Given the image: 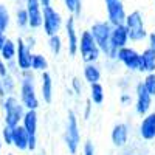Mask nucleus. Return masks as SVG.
Wrapping results in <instances>:
<instances>
[{"instance_id":"1","label":"nucleus","mask_w":155,"mask_h":155,"mask_svg":"<svg viewBox=\"0 0 155 155\" xmlns=\"http://www.w3.org/2000/svg\"><path fill=\"white\" fill-rule=\"evenodd\" d=\"M17 98L22 102L25 110H37L41 107V98H39L37 85H36V74L33 70L20 71L17 76Z\"/></svg>"},{"instance_id":"2","label":"nucleus","mask_w":155,"mask_h":155,"mask_svg":"<svg viewBox=\"0 0 155 155\" xmlns=\"http://www.w3.org/2000/svg\"><path fill=\"white\" fill-rule=\"evenodd\" d=\"M124 27L129 34V42L138 44L146 41L147 37V28L144 22V14L140 9H134L130 12H127V16L124 19Z\"/></svg>"},{"instance_id":"3","label":"nucleus","mask_w":155,"mask_h":155,"mask_svg":"<svg viewBox=\"0 0 155 155\" xmlns=\"http://www.w3.org/2000/svg\"><path fill=\"white\" fill-rule=\"evenodd\" d=\"M81 127L78 115L73 110H68L67 121H65V130H64V143L70 155H76L81 149Z\"/></svg>"},{"instance_id":"4","label":"nucleus","mask_w":155,"mask_h":155,"mask_svg":"<svg viewBox=\"0 0 155 155\" xmlns=\"http://www.w3.org/2000/svg\"><path fill=\"white\" fill-rule=\"evenodd\" d=\"M0 109L3 113V126L14 127L20 124L22 116L25 113V107L19 101L17 95H6L3 99H0Z\"/></svg>"},{"instance_id":"5","label":"nucleus","mask_w":155,"mask_h":155,"mask_svg":"<svg viewBox=\"0 0 155 155\" xmlns=\"http://www.w3.org/2000/svg\"><path fill=\"white\" fill-rule=\"evenodd\" d=\"M78 54L81 56L84 64L88 62H98L101 59V50L98 48L95 39L88 30H82L79 33V39H78Z\"/></svg>"},{"instance_id":"6","label":"nucleus","mask_w":155,"mask_h":155,"mask_svg":"<svg viewBox=\"0 0 155 155\" xmlns=\"http://www.w3.org/2000/svg\"><path fill=\"white\" fill-rule=\"evenodd\" d=\"M88 31L92 33L95 42L98 48L101 50L102 56H109L110 53V31H112V25L104 19V20H95L90 25Z\"/></svg>"},{"instance_id":"7","label":"nucleus","mask_w":155,"mask_h":155,"mask_svg":"<svg viewBox=\"0 0 155 155\" xmlns=\"http://www.w3.org/2000/svg\"><path fill=\"white\" fill-rule=\"evenodd\" d=\"M64 16L61 14V11H58L53 5L51 6H45L42 8V27L41 30L44 31V34L53 36V34H61L62 27H64Z\"/></svg>"},{"instance_id":"8","label":"nucleus","mask_w":155,"mask_h":155,"mask_svg":"<svg viewBox=\"0 0 155 155\" xmlns=\"http://www.w3.org/2000/svg\"><path fill=\"white\" fill-rule=\"evenodd\" d=\"M20 124L23 129L28 132L30 140H28V150L34 152L37 149V127H39V113L37 110H25Z\"/></svg>"},{"instance_id":"9","label":"nucleus","mask_w":155,"mask_h":155,"mask_svg":"<svg viewBox=\"0 0 155 155\" xmlns=\"http://www.w3.org/2000/svg\"><path fill=\"white\" fill-rule=\"evenodd\" d=\"M76 17L68 16L64 20V27L62 31L65 34V41L64 44L67 45L68 54L70 56H76L78 54V39H79V31H78V23H76Z\"/></svg>"},{"instance_id":"10","label":"nucleus","mask_w":155,"mask_h":155,"mask_svg":"<svg viewBox=\"0 0 155 155\" xmlns=\"http://www.w3.org/2000/svg\"><path fill=\"white\" fill-rule=\"evenodd\" d=\"M152 102H153V96L144 88L143 82L138 81L135 84V98H134V109H135V113L143 116L146 113L150 112L152 109Z\"/></svg>"},{"instance_id":"11","label":"nucleus","mask_w":155,"mask_h":155,"mask_svg":"<svg viewBox=\"0 0 155 155\" xmlns=\"http://www.w3.org/2000/svg\"><path fill=\"white\" fill-rule=\"evenodd\" d=\"M129 44L130 42H129V34H127L124 23L112 27V31H110V53L106 59L116 61V51L123 47H126V45H129Z\"/></svg>"},{"instance_id":"12","label":"nucleus","mask_w":155,"mask_h":155,"mask_svg":"<svg viewBox=\"0 0 155 155\" xmlns=\"http://www.w3.org/2000/svg\"><path fill=\"white\" fill-rule=\"evenodd\" d=\"M116 61L130 73H137L138 71V65H140V51L135 50L134 47H123L116 51Z\"/></svg>"},{"instance_id":"13","label":"nucleus","mask_w":155,"mask_h":155,"mask_svg":"<svg viewBox=\"0 0 155 155\" xmlns=\"http://www.w3.org/2000/svg\"><path fill=\"white\" fill-rule=\"evenodd\" d=\"M16 41V58H14V62L17 64V67L20 71H27V70H31V58H33V53L34 51L31 48L27 47V44L23 42V37L19 36Z\"/></svg>"},{"instance_id":"14","label":"nucleus","mask_w":155,"mask_h":155,"mask_svg":"<svg viewBox=\"0 0 155 155\" xmlns=\"http://www.w3.org/2000/svg\"><path fill=\"white\" fill-rule=\"evenodd\" d=\"M127 16L126 6L123 0H112V2H106V20L115 27V25L124 23V19Z\"/></svg>"},{"instance_id":"15","label":"nucleus","mask_w":155,"mask_h":155,"mask_svg":"<svg viewBox=\"0 0 155 155\" xmlns=\"http://www.w3.org/2000/svg\"><path fill=\"white\" fill-rule=\"evenodd\" d=\"M23 6L28 14V30L37 31L42 27V6L39 0H23Z\"/></svg>"},{"instance_id":"16","label":"nucleus","mask_w":155,"mask_h":155,"mask_svg":"<svg viewBox=\"0 0 155 155\" xmlns=\"http://www.w3.org/2000/svg\"><path fill=\"white\" fill-rule=\"evenodd\" d=\"M138 135L143 141H155V112H149L141 116V121L138 124Z\"/></svg>"},{"instance_id":"17","label":"nucleus","mask_w":155,"mask_h":155,"mask_svg":"<svg viewBox=\"0 0 155 155\" xmlns=\"http://www.w3.org/2000/svg\"><path fill=\"white\" fill-rule=\"evenodd\" d=\"M129 137H130V127H129L127 123H116L112 127L110 141L115 147L124 149L129 143Z\"/></svg>"},{"instance_id":"18","label":"nucleus","mask_w":155,"mask_h":155,"mask_svg":"<svg viewBox=\"0 0 155 155\" xmlns=\"http://www.w3.org/2000/svg\"><path fill=\"white\" fill-rule=\"evenodd\" d=\"M41 84H39V98L44 101L45 104H51L54 98V81L50 71H42L41 73Z\"/></svg>"},{"instance_id":"19","label":"nucleus","mask_w":155,"mask_h":155,"mask_svg":"<svg viewBox=\"0 0 155 155\" xmlns=\"http://www.w3.org/2000/svg\"><path fill=\"white\" fill-rule=\"evenodd\" d=\"M28 140H30V135L23 129L22 124H17L12 127L11 146H14L19 152H25V150H28Z\"/></svg>"},{"instance_id":"20","label":"nucleus","mask_w":155,"mask_h":155,"mask_svg":"<svg viewBox=\"0 0 155 155\" xmlns=\"http://www.w3.org/2000/svg\"><path fill=\"white\" fill-rule=\"evenodd\" d=\"M155 71V50L152 48H144L140 51V65H138V73H153Z\"/></svg>"},{"instance_id":"21","label":"nucleus","mask_w":155,"mask_h":155,"mask_svg":"<svg viewBox=\"0 0 155 155\" xmlns=\"http://www.w3.org/2000/svg\"><path fill=\"white\" fill-rule=\"evenodd\" d=\"M82 78H84V82H87L88 85L90 84H95V82H101V79H102V70L98 65V62L84 64Z\"/></svg>"},{"instance_id":"22","label":"nucleus","mask_w":155,"mask_h":155,"mask_svg":"<svg viewBox=\"0 0 155 155\" xmlns=\"http://www.w3.org/2000/svg\"><path fill=\"white\" fill-rule=\"evenodd\" d=\"M88 99L92 104L95 106H101L106 99V90L104 85L101 82H95V84H90V92H88Z\"/></svg>"},{"instance_id":"23","label":"nucleus","mask_w":155,"mask_h":155,"mask_svg":"<svg viewBox=\"0 0 155 155\" xmlns=\"http://www.w3.org/2000/svg\"><path fill=\"white\" fill-rule=\"evenodd\" d=\"M12 20H14V25L17 27L19 31L28 30V14H27V9H25L23 5H17V6H16Z\"/></svg>"},{"instance_id":"24","label":"nucleus","mask_w":155,"mask_h":155,"mask_svg":"<svg viewBox=\"0 0 155 155\" xmlns=\"http://www.w3.org/2000/svg\"><path fill=\"white\" fill-rule=\"evenodd\" d=\"M16 58V41L11 37H6L5 44L0 48V59H3L5 62H11Z\"/></svg>"},{"instance_id":"25","label":"nucleus","mask_w":155,"mask_h":155,"mask_svg":"<svg viewBox=\"0 0 155 155\" xmlns=\"http://www.w3.org/2000/svg\"><path fill=\"white\" fill-rule=\"evenodd\" d=\"M48 59L47 56H44L42 53H33L31 58V70L34 73H42V71H48Z\"/></svg>"},{"instance_id":"26","label":"nucleus","mask_w":155,"mask_h":155,"mask_svg":"<svg viewBox=\"0 0 155 155\" xmlns=\"http://www.w3.org/2000/svg\"><path fill=\"white\" fill-rule=\"evenodd\" d=\"M47 45H48V50L53 56H59L64 50V39L61 34H53V36H48V41H47Z\"/></svg>"},{"instance_id":"27","label":"nucleus","mask_w":155,"mask_h":155,"mask_svg":"<svg viewBox=\"0 0 155 155\" xmlns=\"http://www.w3.org/2000/svg\"><path fill=\"white\" fill-rule=\"evenodd\" d=\"M11 22H12V16H11V11L8 9L6 5L0 3V33H8L9 27H11Z\"/></svg>"},{"instance_id":"28","label":"nucleus","mask_w":155,"mask_h":155,"mask_svg":"<svg viewBox=\"0 0 155 155\" xmlns=\"http://www.w3.org/2000/svg\"><path fill=\"white\" fill-rule=\"evenodd\" d=\"M64 8L67 9L68 16L79 19L82 14V0H62Z\"/></svg>"},{"instance_id":"29","label":"nucleus","mask_w":155,"mask_h":155,"mask_svg":"<svg viewBox=\"0 0 155 155\" xmlns=\"http://www.w3.org/2000/svg\"><path fill=\"white\" fill-rule=\"evenodd\" d=\"M2 79V84H3V88H5V93L6 95H16L17 93V78L12 76V74H6L3 78H0Z\"/></svg>"},{"instance_id":"30","label":"nucleus","mask_w":155,"mask_h":155,"mask_svg":"<svg viewBox=\"0 0 155 155\" xmlns=\"http://www.w3.org/2000/svg\"><path fill=\"white\" fill-rule=\"evenodd\" d=\"M141 82H143V85H144V88L147 90V92L152 96H155V71L144 74V78H143V81H141Z\"/></svg>"},{"instance_id":"31","label":"nucleus","mask_w":155,"mask_h":155,"mask_svg":"<svg viewBox=\"0 0 155 155\" xmlns=\"http://www.w3.org/2000/svg\"><path fill=\"white\" fill-rule=\"evenodd\" d=\"M11 137H12V127L9 126L0 127V140L3 141V144L11 146Z\"/></svg>"},{"instance_id":"32","label":"nucleus","mask_w":155,"mask_h":155,"mask_svg":"<svg viewBox=\"0 0 155 155\" xmlns=\"http://www.w3.org/2000/svg\"><path fill=\"white\" fill-rule=\"evenodd\" d=\"M71 90H73L78 96H81L82 92H84V84H82V81H81L78 76H74L73 79H71Z\"/></svg>"},{"instance_id":"33","label":"nucleus","mask_w":155,"mask_h":155,"mask_svg":"<svg viewBox=\"0 0 155 155\" xmlns=\"http://www.w3.org/2000/svg\"><path fill=\"white\" fill-rule=\"evenodd\" d=\"M120 104L124 106V107L132 106V104H134V96H132V93H129V92H121V95H120Z\"/></svg>"},{"instance_id":"34","label":"nucleus","mask_w":155,"mask_h":155,"mask_svg":"<svg viewBox=\"0 0 155 155\" xmlns=\"http://www.w3.org/2000/svg\"><path fill=\"white\" fill-rule=\"evenodd\" d=\"M23 42L27 44L28 48H31V50L34 51V48H36V45H37V39H36L34 34H27V36H23Z\"/></svg>"},{"instance_id":"35","label":"nucleus","mask_w":155,"mask_h":155,"mask_svg":"<svg viewBox=\"0 0 155 155\" xmlns=\"http://www.w3.org/2000/svg\"><path fill=\"white\" fill-rule=\"evenodd\" d=\"M6 68H8V73L9 74H12V76H19L20 74V70H19V67H17V64L14 62V61H11V62H6Z\"/></svg>"},{"instance_id":"36","label":"nucleus","mask_w":155,"mask_h":155,"mask_svg":"<svg viewBox=\"0 0 155 155\" xmlns=\"http://www.w3.org/2000/svg\"><path fill=\"white\" fill-rule=\"evenodd\" d=\"M82 155H95V146L92 141H85L82 144Z\"/></svg>"},{"instance_id":"37","label":"nucleus","mask_w":155,"mask_h":155,"mask_svg":"<svg viewBox=\"0 0 155 155\" xmlns=\"http://www.w3.org/2000/svg\"><path fill=\"white\" fill-rule=\"evenodd\" d=\"M92 109H93L92 102H90V99H87L85 101V106H84V113H82L84 120H88L90 118V115H92Z\"/></svg>"},{"instance_id":"38","label":"nucleus","mask_w":155,"mask_h":155,"mask_svg":"<svg viewBox=\"0 0 155 155\" xmlns=\"http://www.w3.org/2000/svg\"><path fill=\"white\" fill-rule=\"evenodd\" d=\"M146 41H147V47H149V48H152V50H155V31L147 33Z\"/></svg>"},{"instance_id":"39","label":"nucleus","mask_w":155,"mask_h":155,"mask_svg":"<svg viewBox=\"0 0 155 155\" xmlns=\"http://www.w3.org/2000/svg\"><path fill=\"white\" fill-rule=\"evenodd\" d=\"M8 74V68H6V62L3 59H0V78H3Z\"/></svg>"},{"instance_id":"40","label":"nucleus","mask_w":155,"mask_h":155,"mask_svg":"<svg viewBox=\"0 0 155 155\" xmlns=\"http://www.w3.org/2000/svg\"><path fill=\"white\" fill-rule=\"evenodd\" d=\"M53 2H54V0H39V3H41L42 8H45V6H51V5H53Z\"/></svg>"},{"instance_id":"41","label":"nucleus","mask_w":155,"mask_h":155,"mask_svg":"<svg viewBox=\"0 0 155 155\" xmlns=\"http://www.w3.org/2000/svg\"><path fill=\"white\" fill-rule=\"evenodd\" d=\"M6 96V93H5V88H3V84H2V79H0V99H3Z\"/></svg>"},{"instance_id":"42","label":"nucleus","mask_w":155,"mask_h":155,"mask_svg":"<svg viewBox=\"0 0 155 155\" xmlns=\"http://www.w3.org/2000/svg\"><path fill=\"white\" fill-rule=\"evenodd\" d=\"M2 149H3V141L0 140V153H2Z\"/></svg>"},{"instance_id":"43","label":"nucleus","mask_w":155,"mask_h":155,"mask_svg":"<svg viewBox=\"0 0 155 155\" xmlns=\"http://www.w3.org/2000/svg\"><path fill=\"white\" fill-rule=\"evenodd\" d=\"M106 2H112V0H106Z\"/></svg>"},{"instance_id":"44","label":"nucleus","mask_w":155,"mask_h":155,"mask_svg":"<svg viewBox=\"0 0 155 155\" xmlns=\"http://www.w3.org/2000/svg\"><path fill=\"white\" fill-rule=\"evenodd\" d=\"M8 155H12V153H8Z\"/></svg>"},{"instance_id":"45","label":"nucleus","mask_w":155,"mask_h":155,"mask_svg":"<svg viewBox=\"0 0 155 155\" xmlns=\"http://www.w3.org/2000/svg\"><path fill=\"white\" fill-rule=\"evenodd\" d=\"M153 6H155V2H153Z\"/></svg>"}]
</instances>
